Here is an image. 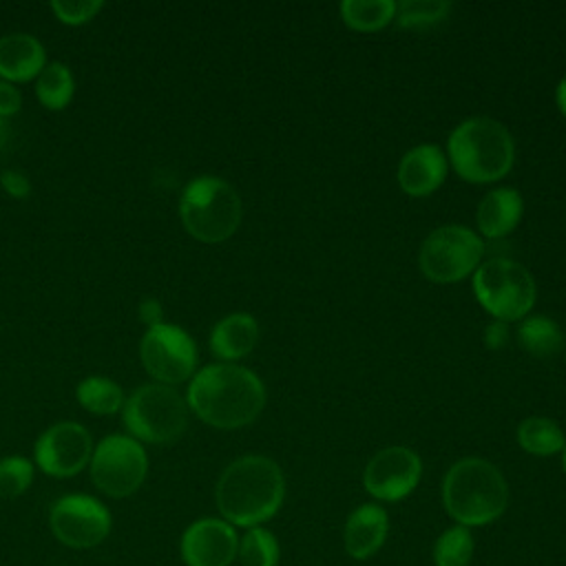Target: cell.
Masks as SVG:
<instances>
[{
	"instance_id": "1",
	"label": "cell",
	"mask_w": 566,
	"mask_h": 566,
	"mask_svg": "<svg viewBox=\"0 0 566 566\" xmlns=\"http://www.w3.org/2000/svg\"><path fill=\"white\" fill-rule=\"evenodd\" d=\"M285 497L281 467L268 455H241L232 460L217 480L214 500L232 526L254 528L274 517Z\"/></svg>"
},
{
	"instance_id": "2",
	"label": "cell",
	"mask_w": 566,
	"mask_h": 566,
	"mask_svg": "<svg viewBox=\"0 0 566 566\" xmlns=\"http://www.w3.org/2000/svg\"><path fill=\"white\" fill-rule=\"evenodd\" d=\"M265 405V387L248 367L208 365L188 387V407L210 427L239 429L250 424Z\"/></svg>"
},
{
	"instance_id": "3",
	"label": "cell",
	"mask_w": 566,
	"mask_h": 566,
	"mask_svg": "<svg viewBox=\"0 0 566 566\" xmlns=\"http://www.w3.org/2000/svg\"><path fill=\"white\" fill-rule=\"evenodd\" d=\"M442 504L460 526H484L506 511L509 484L489 460L462 458L442 480Z\"/></svg>"
},
{
	"instance_id": "4",
	"label": "cell",
	"mask_w": 566,
	"mask_h": 566,
	"mask_svg": "<svg viewBox=\"0 0 566 566\" xmlns=\"http://www.w3.org/2000/svg\"><path fill=\"white\" fill-rule=\"evenodd\" d=\"M449 157L455 172L475 184L495 181L513 166V137L491 117H469L449 135Z\"/></svg>"
},
{
	"instance_id": "5",
	"label": "cell",
	"mask_w": 566,
	"mask_h": 566,
	"mask_svg": "<svg viewBox=\"0 0 566 566\" xmlns=\"http://www.w3.org/2000/svg\"><path fill=\"white\" fill-rule=\"evenodd\" d=\"M241 197L223 179L203 175L186 184L179 199L184 228L199 241L219 243L234 234L241 223Z\"/></svg>"
},
{
	"instance_id": "6",
	"label": "cell",
	"mask_w": 566,
	"mask_h": 566,
	"mask_svg": "<svg viewBox=\"0 0 566 566\" xmlns=\"http://www.w3.org/2000/svg\"><path fill=\"white\" fill-rule=\"evenodd\" d=\"M122 420L137 442L172 444L186 431L188 405L170 385L148 382L124 400Z\"/></svg>"
},
{
	"instance_id": "7",
	"label": "cell",
	"mask_w": 566,
	"mask_h": 566,
	"mask_svg": "<svg viewBox=\"0 0 566 566\" xmlns=\"http://www.w3.org/2000/svg\"><path fill=\"white\" fill-rule=\"evenodd\" d=\"M473 290L480 305L497 321L522 318L535 303V281L531 272L506 256L478 265Z\"/></svg>"
},
{
	"instance_id": "8",
	"label": "cell",
	"mask_w": 566,
	"mask_h": 566,
	"mask_svg": "<svg viewBox=\"0 0 566 566\" xmlns=\"http://www.w3.org/2000/svg\"><path fill=\"white\" fill-rule=\"evenodd\" d=\"M88 464L93 484L111 497L133 495L144 484L148 471V458L142 442L122 433L102 438L93 449Z\"/></svg>"
},
{
	"instance_id": "9",
	"label": "cell",
	"mask_w": 566,
	"mask_h": 566,
	"mask_svg": "<svg viewBox=\"0 0 566 566\" xmlns=\"http://www.w3.org/2000/svg\"><path fill=\"white\" fill-rule=\"evenodd\" d=\"M484 254L482 239L464 226H440L420 245V268L436 283H455L473 272Z\"/></svg>"
},
{
	"instance_id": "10",
	"label": "cell",
	"mask_w": 566,
	"mask_h": 566,
	"mask_svg": "<svg viewBox=\"0 0 566 566\" xmlns=\"http://www.w3.org/2000/svg\"><path fill=\"white\" fill-rule=\"evenodd\" d=\"M108 509L84 493H71L53 502L49 526L55 539L69 548H93L111 533Z\"/></svg>"
},
{
	"instance_id": "11",
	"label": "cell",
	"mask_w": 566,
	"mask_h": 566,
	"mask_svg": "<svg viewBox=\"0 0 566 566\" xmlns=\"http://www.w3.org/2000/svg\"><path fill=\"white\" fill-rule=\"evenodd\" d=\"M139 358L146 371L161 385H175L195 371L197 347L190 334L177 325L159 323L148 327L139 343Z\"/></svg>"
},
{
	"instance_id": "12",
	"label": "cell",
	"mask_w": 566,
	"mask_h": 566,
	"mask_svg": "<svg viewBox=\"0 0 566 566\" xmlns=\"http://www.w3.org/2000/svg\"><path fill=\"white\" fill-rule=\"evenodd\" d=\"M35 464L53 478H71L80 473L93 455V440L80 422L62 420L51 424L33 447Z\"/></svg>"
},
{
	"instance_id": "13",
	"label": "cell",
	"mask_w": 566,
	"mask_h": 566,
	"mask_svg": "<svg viewBox=\"0 0 566 566\" xmlns=\"http://www.w3.org/2000/svg\"><path fill=\"white\" fill-rule=\"evenodd\" d=\"M422 462L409 447H385L371 455L363 471L367 493L382 502H398L407 497L420 482Z\"/></svg>"
},
{
	"instance_id": "14",
	"label": "cell",
	"mask_w": 566,
	"mask_h": 566,
	"mask_svg": "<svg viewBox=\"0 0 566 566\" xmlns=\"http://www.w3.org/2000/svg\"><path fill=\"white\" fill-rule=\"evenodd\" d=\"M239 537L232 524L221 517L192 522L179 542L186 566H230L237 559Z\"/></svg>"
},
{
	"instance_id": "15",
	"label": "cell",
	"mask_w": 566,
	"mask_h": 566,
	"mask_svg": "<svg viewBox=\"0 0 566 566\" xmlns=\"http://www.w3.org/2000/svg\"><path fill=\"white\" fill-rule=\"evenodd\" d=\"M389 533V517L380 504L356 506L343 526V546L352 559H367L385 544Z\"/></svg>"
},
{
	"instance_id": "16",
	"label": "cell",
	"mask_w": 566,
	"mask_h": 566,
	"mask_svg": "<svg viewBox=\"0 0 566 566\" xmlns=\"http://www.w3.org/2000/svg\"><path fill=\"white\" fill-rule=\"evenodd\" d=\"M447 177V157L433 144L411 148L398 166V184L411 197L433 192Z\"/></svg>"
},
{
	"instance_id": "17",
	"label": "cell",
	"mask_w": 566,
	"mask_h": 566,
	"mask_svg": "<svg viewBox=\"0 0 566 566\" xmlns=\"http://www.w3.org/2000/svg\"><path fill=\"white\" fill-rule=\"evenodd\" d=\"M46 66L44 46L29 33H9L0 38V77L27 82Z\"/></svg>"
},
{
	"instance_id": "18",
	"label": "cell",
	"mask_w": 566,
	"mask_h": 566,
	"mask_svg": "<svg viewBox=\"0 0 566 566\" xmlns=\"http://www.w3.org/2000/svg\"><path fill=\"white\" fill-rule=\"evenodd\" d=\"M259 340V325L252 314L234 312L223 316L210 332V349L223 360L248 356Z\"/></svg>"
},
{
	"instance_id": "19",
	"label": "cell",
	"mask_w": 566,
	"mask_h": 566,
	"mask_svg": "<svg viewBox=\"0 0 566 566\" xmlns=\"http://www.w3.org/2000/svg\"><path fill=\"white\" fill-rule=\"evenodd\" d=\"M522 210V195L515 188L491 190L478 206V226L484 237L500 239L520 223Z\"/></svg>"
},
{
	"instance_id": "20",
	"label": "cell",
	"mask_w": 566,
	"mask_h": 566,
	"mask_svg": "<svg viewBox=\"0 0 566 566\" xmlns=\"http://www.w3.org/2000/svg\"><path fill=\"white\" fill-rule=\"evenodd\" d=\"M517 442L533 455H553L564 449L566 438L555 420L531 416L517 424Z\"/></svg>"
},
{
	"instance_id": "21",
	"label": "cell",
	"mask_w": 566,
	"mask_h": 566,
	"mask_svg": "<svg viewBox=\"0 0 566 566\" xmlns=\"http://www.w3.org/2000/svg\"><path fill=\"white\" fill-rule=\"evenodd\" d=\"M520 345L533 356H553L564 347V334L548 316H528L517 329Z\"/></svg>"
},
{
	"instance_id": "22",
	"label": "cell",
	"mask_w": 566,
	"mask_h": 566,
	"mask_svg": "<svg viewBox=\"0 0 566 566\" xmlns=\"http://www.w3.org/2000/svg\"><path fill=\"white\" fill-rule=\"evenodd\" d=\"M77 402L97 416H108L122 409L124 405V391L122 387L104 376H88L84 378L75 389Z\"/></svg>"
},
{
	"instance_id": "23",
	"label": "cell",
	"mask_w": 566,
	"mask_h": 566,
	"mask_svg": "<svg viewBox=\"0 0 566 566\" xmlns=\"http://www.w3.org/2000/svg\"><path fill=\"white\" fill-rule=\"evenodd\" d=\"M73 91H75V80H73V73L66 64L62 62H49L38 80H35V93H38V99L51 108V111H60L64 108L71 97H73Z\"/></svg>"
},
{
	"instance_id": "24",
	"label": "cell",
	"mask_w": 566,
	"mask_h": 566,
	"mask_svg": "<svg viewBox=\"0 0 566 566\" xmlns=\"http://www.w3.org/2000/svg\"><path fill=\"white\" fill-rule=\"evenodd\" d=\"M340 18L356 31H376L396 18L394 0H345Z\"/></svg>"
},
{
	"instance_id": "25",
	"label": "cell",
	"mask_w": 566,
	"mask_h": 566,
	"mask_svg": "<svg viewBox=\"0 0 566 566\" xmlns=\"http://www.w3.org/2000/svg\"><path fill=\"white\" fill-rule=\"evenodd\" d=\"M473 557V535L467 526H451L440 533L433 544L436 566H469Z\"/></svg>"
},
{
	"instance_id": "26",
	"label": "cell",
	"mask_w": 566,
	"mask_h": 566,
	"mask_svg": "<svg viewBox=\"0 0 566 566\" xmlns=\"http://www.w3.org/2000/svg\"><path fill=\"white\" fill-rule=\"evenodd\" d=\"M279 555L281 551L274 533L263 526L248 528L245 535L239 539L237 557L241 566H276Z\"/></svg>"
},
{
	"instance_id": "27",
	"label": "cell",
	"mask_w": 566,
	"mask_h": 566,
	"mask_svg": "<svg viewBox=\"0 0 566 566\" xmlns=\"http://www.w3.org/2000/svg\"><path fill=\"white\" fill-rule=\"evenodd\" d=\"M33 482V462L22 455H7L0 460V497L13 500L22 495Z\"/></svg>"
},
{
	"instance_id": "28",
	"label": "cell",
	"mask_w": 566,
	"mask_h": 566,
	"mask_svg": "<svg viewBox=\"0 0 566 566\" xmlns=\"http://www.w3.org/2000/svg\"><path fill=\"white\" fill-rule=\"evenodd\" d=\"M447 0H402L396 4L400 27H422L440 22L449 13Z\"/></svg>"
},
{
	"instance_id": "29",
	"label": "cell",
	"mask_w": 566,
	"mask_h": 566,
	"mask_svg": "<svg viewBox=\"0 0 566 566\" xmlns=\"http://www.w3.org/2000/svg\"><path fill=\"white\" fill-rule=\"evenodd\" d=\"M104 4L99 0H53L51 2V11L57 15L60 22L64 24H84L88 22L91 18L97 15V11L102 9Z\"/></svg>"
},
{
	"instance_id": "30",
	"label": "cell",
	"mask_w": 566,
	"mask_h": 566,
	"mask_svg": "<svg viewBox=\"0 0 566 566\" xmlns=\"http://www.w3.org/2000/svg\"><path fill=\"white\" fill-rule=\"evenodd\" d=\"M0 181H2V188L13 197V199H24L29 192H31V181H29V177L24 175V172H20V170H4L2 172V177H0Z\"/></svg>"
},
{
	"instance_id": "31",
	"label": "cell",
	"mask_w": 566,
	"mask_h": 566,
	"mask_svg": "<svg viewBox=\"0 0 566 566\" xmlns=\"http://www.w3.org/2000/svg\"><path fill=\"white\" fill-rule=\"evenodd\" d=\"M20 102H22L20 91L11 82L0 80V117L13 115L20 108Z\"/></svg>"
},
{
	"instance_id": "32",
	"label": "cell",
	"mask_w": 566,
	"mask_h": 566,
	"mask_svg": "<svg viewBox=\"0 0 566 566\" xmlns=\"http://www.w3.org/2000/svg\"><path fill=\"white\" fill-rule=\"evenodd\" d=\"M161 316H164V310H161V303H159V301H155V298H144V301L139 303V321H144L148 327H155V325L164 323Z\"/></svg>"
},
{
	"instance_id": "33",
	"label": "cell",
	"mask_w": 566,
	"mask_h": 566,
	"mask_svg": "<svg viewBox=\"0 0 566 566\" xmlns=\"http://www.w3.org/2000/svg\"><path fill=\"white\" fill-rule=\"evenodd\" d=\"M506 340H509V329H506L504 321H493V323L486 325V329H484V343H486V347L497 349V347H502Z\"/></svg>"
},
{
	"instance_id": "34",
	"label": "cell",
	"mask_w": 566,
	"mask_h": 566,
	"mask_svg": "<svg viewBox=\"0 0 566 566\" xmlns=\"http://www.w3.org/2000/svg\"><path fill=\"white\" fill-rule=\"evenodd\" d=\"M555 97H557V106H559V111L566 115V77H562V82L557 84V93H555Z\"/></svg>"
},
{
	"instance_id": "35",
	"label": "cell",
	"mask_w": 566,
	"mask_h": 566,
	"mask_svg": "<svg viewBox=\"0 0 566 566\" xmlns=\"http://www.w3.org/2000/svg\"><path fill=\"white\" fill-rule=\"evenodd\" d=\"M9 139V124L7 117H0V146H4Z\"/></svg>"
},
{
	"instance_id": "36",
	"label": "cell",
	"mask_w": 566,
	"mask_h": 566,
	"mask_svg": "<svg viewBox=\"0 0 566 566\" xmlns=\"http://www.w3.org/2000/svg\"><path fill=\"white\" fill-rule=\"evenodd\" d=\"M562 451H564V455H562V464H564V471H566V444H564V449H562Z\"/></svg>"
}]
</instances>
